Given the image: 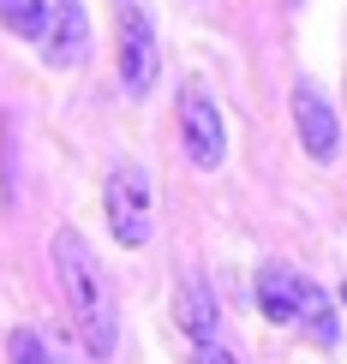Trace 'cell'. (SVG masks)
Segmentation results:
<instances>
[{
    "mask_svg": "<svg viewBox=\"0 0 347 364\" xmlns=\"http://www.w3.org/2000/svg\"><path fill=\"white\" fill-rule=\"evenodd\" d=\"M54 269H60V293L72 305V323H78V341L90 358H108L120 341V316H114V287L102 275V263L90 257L78 227H60L54 233Z\"/></svg>",
    "mask_w": 347,
    "mask_h": 364,
    "instance_id": "cell-1",
    "label": "cell"
},
{
    "mask_svg": "<svg viewBox=\"0 0 347 364\" xmlns=\"http://www.w3.org/2000/svg\"><path fill=\"white\" fill-rule=\"evenodd\" d=\"M180 138H186L192 168H204V173L222 168V156H228V132H222V108L209 102L204 84L180 90Z\"/></svg>",
    "mask_w": 347,
    "mask_h": 364,
    "instance_id": "cell-2",
    "label": "cell"
},
{
    "mask_svg": "<svg viewBox=\"0 0 347 364\" xmlns=\"http://www.w3.org/2000/svg\"><path fill=\"white\" fill-rule=\"evenodd\" d=\"M102 203H108V227L114 239L126 251H138L150 239V179L144 168H132V161H120V168L108 173V191H102Z\"/></svg>",
    "mask_w": 347,
    "mask_h": 364,
    "instance_id": "cell-3",
    "label": "cell"
},
{
    "mask_svg": "<svg viewBox=\"0 0 347 364\" xmlns=\"http://www.w3.org/2000/svg\"><path fill=\"white\" fill-rule=\"evenodd\" d=\"M36 48L42 66H78L90 54V18H84V0H42V30H36Z\"/></svg>",
    "mask_w": 347,
    "mask_h": 364,
    "instance_id": "cell-4",
    "label": "cell"
},
{
    "mask_svg": "<svg viewBox=\"0 0 347 364\" xmlns=\"http://www.w3.org/2000/svg\"><path fill=\"white\" fill-rule=\"evenodd\" d=\"M156 72H162V54H156V30L138 6L120 12V90L126 96H150L156 90Z\"/></svg>",
    "mask_w": 347,
    "mask_h": 364,
    "instance_id": "cell-5",
    "label": "cell"
},
{
    "mask_svg": "<svg viewBox=\"0 0 347 364\" xmlns=\"http://www.w3.org/2000/svg\"><path fill=\"white\" fill-rule=\"evenodd\" d=\"M294 126H299V144H306L311 161H336L341 149V126H336V108L323 102V90L311 78L294 84Z\"/></svg>",
    "mask_w": 347,
    "mask_h": 364,
    "instance_id": "cell-6",
    "label": "cell"
},
{
    "mask_svg": "<svg viewBox=\"0 0 347 364\" xmlns=\"http://www.w3.org/2000/svg\"><path fill=\"white\" fill-rule=\"evenodd\" d=\"M306 275L288 263H264L258 269V311L269 323H299V311H306Z\"/></svg>",
    "mask_w": 347,
    "mask_h": 364,
    "instance_id": "cell-7",
    "label": "cell"
},
{
    "mask_svg": "<svg viewBox=\"0 0 347 364\" xmlns=\"http://www.w3.org/2000/svg\"><path fill=\"white\" fill-rule=\"evenodd\" d=\"M174 316H180V328H186L198 346L216 341V299H209V287H204L198 275L180 281V293H174Z\"/></svg>",
    "mask_w": 347,
    "mask_h": 364,
    "instance_id": "cell-8",
    "label": "cell"
},
{
    "mask_svg": "<svg viewBox=\"0 0 347 364\" xmlns=\"http://www.w3.org/2000/svg\"><path fill=\"white\" fill-rule=\"evenodd\" d=\"M299 323L311 328V341H318V346H336V335H341V328H336V305H329V293H323L318 281L306 287V311H299Z\"/></svg>",
    "mask_w": 347,
    "mask_h": 364,
    "instance_id": "cell-9",
    "label": "cell"
},
{
    "mask_svg": "<svg viewBox=\"0 0 347 364\" xmlns=\"http://www.w3.org/2000/svg\"><path fill=\"white\" fill-rule=\"evenodd\" d=\"M0 24H6L12 36H30V42H36V30H42V0H0Z\"/></svg>",
    "mask_w": 347,
    "mask_h": 364,
    "instance_id": "cell-10",
    "label": "cell"
},
{
    "mask_svg": "<svg viewBox=\"0 0 347 364\" xmlns=\"http://www.w3.org/2000/svg\"><path fill=\"white\" fill-rule=\"evenodd\" d=\"M6 353H12V364H60L48 346H42V335H36V328H12Z\"/></svg>",
    "mask_w": 347,
    "mask_h": 364,
    "instance_id": "cell-11",
    "label": "cell"
},
{
    "mask_svg": "<svg viewBox=\"0 0 347 364\" xmlns=\"http://www.w3.org/2000/svg\"><path fill=\"white\" fill-rule=\"evenodd\" d=\"M198 364H239V358H228L216 341H209V346H198Z\"/></svg>",
    "mask_w": 347,
    "mask_h": 364,
    "instance_id": "cell-12",
    "label": "cell"
},
{
    "mask_svg": "<svg viewBox=\"0 0 347 364\" xmlns=\"http://www.w3.org/2000/svg\"><path fill=\"white\" fill-rule=\"evenodd\" d=\"M341 299H347V287H341Z\"/></svg>",
    "mask_w": 347,
    "mask_h": 364,
    "instance_id": "cell-13",
    "label": "cell"
}]
</instances>
